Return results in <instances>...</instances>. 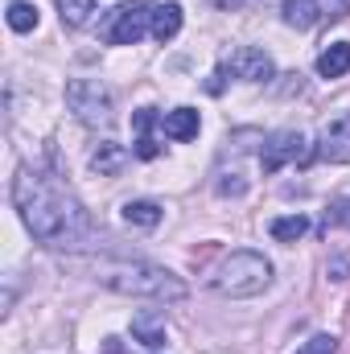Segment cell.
<instances>
[{"instance_id": "1", "label": "cell", "mask_w": 350, "mask_h": 354, "mask_svg": "<svg viewBox=\"0 0 350 354\" xmlns=\"http://www.w3.org/2000/svg\"><path fill=\"white\" fill-rule=\"evenodd\" d=\"M12 206L21 210V218L33 231V239L46 243V248L83 243L91 231H95V223H91V214L83 210V202L54 174L29 169V165H21L17 177H12Z\"/></svg>"}, {"instance_id": "2", "label": "cell", "mask_w": 350, "mask_h": 354, "mask_svg": "<svg viewBox=\"0 0 350 354\" xmlns=\"http://www.w3.org/2000/svg\"><path fill=\"white\" fill-rule=\"evenodd\" d=\"M66 272H79L95 284L124 292V297H149V301H181L185 284L169 268H157L149 260H128V256H66Z\"/></svg>"}, {"instance_id": "3", "label": "cell", "mask_w": 350, "mask_h": 354, "mask_svg": "<svg viewBox=\"0 0 350 354\" xmlns=\"http://www.w3.org/2000/svg\"><path fill=\"white\" fill-rule=\"evenodd\" d=\"M210 284L223 297H256V292H264L272 284V264L260 252H231L223 264L214 268Z\"/></svg>"}, {"instance_id": "4", "label": "cell", "mask_w": 350, "mask_h": 354, "mask_svg": "<svg viewBox=\"0 0 350 354\" xmlns=\"http://www.w3.org/2000/svg\"><path fill=\"white\" fill-rule=\"evenodd\" d=\"M66 107L87 128H107L111 124V91L103 83H95V79H71L66 83Z\"/></svg>"}, {"instance_id": "5", "label": "cell", "mask_w": 350, "mask_h": 354, "mask_svg": "<svg viewBox=\"0 0 350 354\" xmlns=\"http://www.w3.org/2000/svg\"><path fill=\"white\" fill-rule=\"evenodd\" d=\"M153 29V4L149 0H132L124 8H116L103 25V41L107 46H136L145 33Z\"/></svg>"}, {"instance_id": "6", "label": "cell", "mask_w": 350, "mask_h": 354, "mask_svg": "<svg viewBox=\"0 0 350 354\" xmlns=\"http://www.w3.org/2000/svg\"><path fill=\"white\" fill-rule=\"evenodd\" d=\"M297 161H309V145H305L301 132H272L264 140V153H260L264 174H280L284 165H297Z\"/></svg>"}, {"instance_id": "7", "label": "cell", "mask_w": 350, "mask_h": 354, "mask_svg": "<svg viewBox=\"0 0 350 354\" xmlns=\"http://www.w3.org/2000/svg\"><path fill=\"white\" fill-rule=\"evenodd\" d=\"M350 8V0H284V25H293V29H313L322 17H330V21H338L342 12Z\"/></svg>"}, {"instance_id": "8", "label": "cell", "mask_w": 350, "mask_h": 354, "mask_svg": "<svg viewBox=\"0 0 350 354\" xmlns=\"http://www.w3.org/2000/svg\"><path fill=\"white\" fill-rule=\"evenodd\" d=\"M317 157L322 161H334V165H350V111L330 120L322 128V140H317Z\"/></svg>"}, {"instance_id": "9", "label": "cell", "mask_w": 350, "mask_h": 354, "mask_svg": "<svg viewBox=\"0 0 350 354\" xmlns=\"http://www.w3.org/2000/svg\"><path fill=\"white\" fill-rule=\"evenodd\" d=\"M223 71H231L235 79H248V83H268L272 79V58L256 50V46H239L231 58H227V66Z\"/></svg>"}, {"instance_id": "10", "label": "cell", "mask_w": 350, "mask_h": 354, "mask_svg": "<svg viewBox=\"0 0 350 354\" xmlns=\"http://www.w3.org/2000/svg\"><path fill=\"white\" fill-rule=\"evenodd\" d=\"M124 165H128V149H124V145H116V140L95 145V153H91V169H95V174L116 177V174H124Z\"/></svg>"}, {"instance_id": "11", "label": "cell", "mask_w": 350, "mask_h": 354, "mask_svg": "<svg viewBox=\"0 0 350 354\" xmlns=\"http://www.w3.org/2000/svg\"><path fill=\"white\" fill-rule=\"evenodd\" d=\"M153 124H157V111H153V107H140V111L132 115V128H136V157H140V161H153V157L161 153V145L153 140Z\"/></svg>"}, {"instance_id": "12", "label": "cell", "mask_w": 350, "mask_h": 354, "mask_svg": "<svg viewBox=\"0 0 350 354\" xmlns=\"http://www.w3.org/2000/svg\"><path fill=\"white\" fill-rule=\"evenodd\" d=\"M161 46L165 41H174L177 33H181V4H157L153 8V29H149Z\"/></svg>"}, {"instance_id": "13", "label": "cell", "mask_w": 350, "mask_h": 354, "mask_svg": "<svg viewBox=\"0 0 350 354\" xmlns=\"http://www.w3.org/2000/svg\"><path fill=\"white\" fill-rule=\"evenodd\" d=\"M350 71V41H334L322 58H317V75L322 79H342Z\"/></svg>"}, {"instance_id": "14", "label": "cell", "mask_w": 350, "mask_h": 354, "mask_svg": "<svg viewBox=\"0 0 350 354\" xmlns=\"http://www.w3.org/2000/svg\"><path fill=\"white\" fill-rule=\"evenodd\" d=\"M132 338L145 346H165V322L157 313H136L132 317Z\"/></svg>"}, {"instance_id": "15", "label": "cell", "mask_w": 350, "mask_h": 354, "mask_svg": "<svg viewBox=\"0 0 350 354\" xmlns=\"http://www.w3.org/2000/svg\"><path fill=\"white\" fill-rule=\"evenodd\" d=\"M161 128H165V136H174V140H194V136H198V111L177 107V111H169V115L161 120Z\"/></svg>"}, {"instance_id": "16", "label": "cell", "mask_w": 350, "mask_h": 354, "mask_svg": "<svg viewBox=\"0 0 350 354\" xmlns=\"http://www.w3.org/2000/svg\"><path fill=\"white\" fill-rule=\"evenodd\" d=\"M268 231H272L276 243H297V239L309 231V218H305V214H284V218H272Z\"/></svg>"}, {"instance_id": "17", "label": "cell", "mask_w": 350, "mask_h": 354, "mask_svg": "<svg viewBox=\"0 0 350 354\" xmlns=\"http://www.w3.org/2000/svg\"><path fill=\"white\" fill-rule=\"evenodd\" d=\"M124 223H132V227H157L161 223V206L157 202H128L124 206Z\"/></svg>"}, {"instance_id": "18", "label": "cell", "mask_w": 350, "mask_h": 354, "mask_svg": "<svg viewBox=\"0 0 350 354\" xmlns=\"http://www.w3.org/2000/svg\"><path fill=\"white\" fill-rule=\"evenodd\" d=\"M58 12H62V25L79 29V25H87V21H91L95 0H58Z\"/></svg>"}, {"instance_id": "19", "label": "cell", "mask_w": 350, "mask_h": 354, "mask_svg": "<svg viewBox=\"0 0 350 354\" xmlns=\"http://www.w3.org/2000/svg\"><path fill=\"white\" fill-rule=\"evenodd\" d=\"M8 29H17V33L37 29V8H33L29 0H12V4H8Z\"/></svg>"}, {"instance_id": "20", "label": "cell", "mask_w": 350, "mask_h": 354, "mask_svg": "<svg viewBox=\"0 0 350 354\" xmlns=\"http://www.w3.org/2000/svg\"><path fill=\"white\" fill-rule=\"evenodd\" d=\"M326 227H347L350 231V198H334L326 206Z\"/></svg>"}, {"instance_id": "21", "label": "cell", "mask_w": 350, "mask_h": 354, "mask_svg": "<svg viewBox=\"0 0 350 354\" xmlns=\"http://www.w3.org/2000/svg\"><path fill=\"white\" fill-rule=\"evenodd\" d=\"M338 351V338H330V334H317V338H309L305 346L297 354H334Z\"/></svg>"}, {"instance_id": "22", "label": "cell", "mask_w": 350, "mask_h": 354, "mask_svg": "<svg viewBox=\"0 0 350 354\" xmlns=\"http://www.w3.org/2000/svg\"><path fill=\"white\" fill-rule=\"evenodd\" d=\"M243 189H248V181L239 174H223V181H219V194H235V198H239Z\"/></svg>"}, {"instance_id": "23", "label": "cell", "mask_w": 350, "mask_h": 354, "mask_svg": "<svg viewBox=\"0 0 350 354\" xmlns=\"http://www.w3.org/2000/svg\"><path fill=\"white\" fill-rule=\"evenodd\" d=\"M347 276H350V256L330 260V280H347Z\"/></svg>"}, {"instance_id": "24", "label": "cell", "mask_w": 350, "mask_h": 354, "mask_svg": "<svg viewBox=\"0 0 350 354\" xmlns=\"http://www.w3.org/2000/svg\"><path fill=\"white\" fill-rule=\"evenodd\" d=\"M214 8H227V12H235V8H243V4H252V0H210Z\"/></svg>"}]
</instances>
